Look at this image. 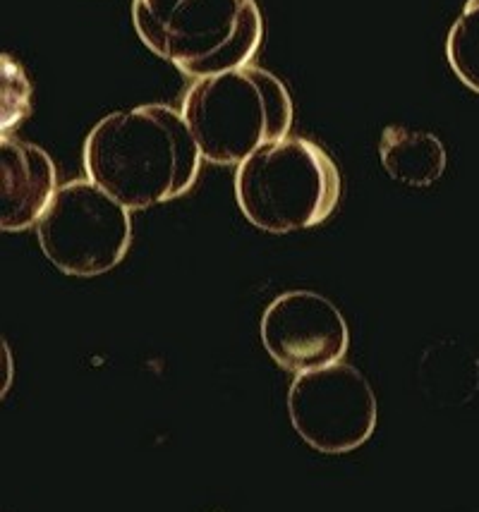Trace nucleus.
Wrapping results in <instances>:
<instances>
[{
	"mask_svg": "<svg viewBox=\"0 0 479 512\" xmlns=\"http://www.w3.org/2000/svg\"><path fill=\"white\" fill-rule=\"evenodd\" d=\"M202 168V151L183 113L166 103L115 111L84 142L87 178L125 209L144 211L183 197Z\"/></svg>",
	"mask_w": 479,
	"mask_h": 512,
	"instance_id": "obj_1",
	"label": "nucleus"
},
{
	"mask_svg": "<svg viewBox=\"0 0 479 512\" xmlns=\"http://www.w3.org/2000/svg\"><path fill=\"white\" fill-rule=\"evenodd\" d=\"M183 118L204 161L240 166L264 146L281 142L293 127V99L274 72L245 65L194 79Z\"/></svg>",
	"mask_w": 479,
	"mask_h": 512,
	"instance_id": "obj_2",
	"label": "nucleus"
},
{
	"mask_svg": "<svg viewBox=\"0 0 479 512\" xmlns=\"http://www.w3.org/2000/svg\"><path fill=\"white\" fill-rule=\"evenodd\" d=\"M132 22L151 53L194 79L250 65L264 36L257 0H132Z\"/></svg>",
	"mask_w": 479,
	"mask_h": 512,
	"instance_id": "obj_3",
	"label": "nucleus"
},
{
	"mask_svg": "<svg viewBox=\"0 0 479 512\" xmlns=\"http://www.w3.org/2000/svg\"><path fill=\"white\" fill-rule=\"evenodd\" d=\"M341 173L319 144L286 137L264 146L235 173L242 216L264 233H295L324 223L341 201Z\"/></svg>",
	"mask_w": 479,
	"mask_h": 512,
	"instance_id": "obj_4",
	"label": "nucleus"
},
{
	"mask_svg": "<svg viewBox=\"0 0 479 512\" xmlns=\"http://www.w3.org/2000/svg\"><path fill=\"white\" fill-rule=\"evenodd\" d=\"M36 237L58 271L77 278L101 276L130 249V209L92 180L65 182L36 223Z\"/></svg>",
	"mask_w": 479,
	"mask_h": 512,
	"instance_id": "obj_5",
	"label": "nucleus"
},
{
	"mask_svg": "<svg viewBox=\"0 0 479 512\" xmlns=\"http://www.w3.org/2000/svg\"><path fill=\"white\" fill-rule=\"evenodd\" d=\"M377 412L372 383L353 364L295 374L290 383V424L319 453L343 455L365 446L377 429Z\"/></svg>",
	"mask_w": 479,
	"mask_h": 512,
	"instance_id": "obj_6",
	"label": "nucleus"
},
{
	"mask_svg": "<svg viewBox=\"0 0 479 512\" xmlns=\"http://www.w3.org/2000/svg\"><path fill=\"white\" fill-rule=\"evenodd\" d=\"M262 343L281 369L305 374L343 362L350 345L341 309L319 292L278 295L262 316Z\"/></svg>",
	"mask_w": 479,
	"mask_h": 512,
	"instance_id": "obj_7",
	"label": "nucleus"
},
{
	"mask_svg": "<svg viewBox=\"0 0 479 512\" xmlns=\"http://www.w3.org/2000/svg\"><path fill=\"white\" fill-rule=\"evenodd\" d=\"M56 166L41 146L3 137L0 142V228L20 233L41 221L56 197Z\"/></svg>",
	"mask_w": 479,
	"mask_h": 512,
	"instance_id": "obj_8",
	"label": "nucleus"
},
{
	"mask_svg": "<svg viewBox=\"0 0 479 512\" xmlns=\"http://www.w3.org/2000/svg\"><path fill=\"white\" fill-rule=\"evenodd\" d=\"M381 166L393 180L408 187H429L444 175L446 149L432 132L388 125L379 142Z\"/></svg>",
	"mask_w": 479,
	"mask_h": 512,
	"instance_id": "obj_9",
	"label": "nucleus"
},
{
	"mask_svg": "<svg viewBox=\"0 0 479 512\" xmlns=\"http://www.w3.org/2000/svg\"><path fill=\"white\" fill-rule=\"evenodd\" d=\"M446 58L465 87L479 94V0H468L446 39Z\"/></svg>",
	"mask_w": 479,
	"mask_h": 512,
	"instance_id": "obj_10",
	"label": "nucleus"
}]
</instances>
